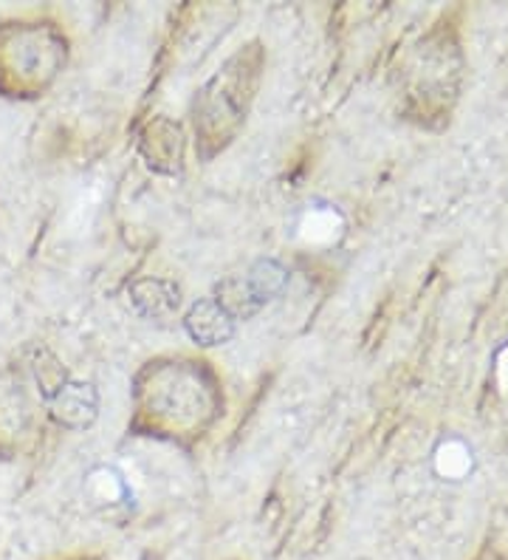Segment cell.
I'll use <instances>...</instances> for the list:
<instances>
[{
	"label": "cell",
	"instance_id": "1",
	"mask_svg": "<svg viewBox=\"0 0 508 560\" xmlns=\"http://www.w3.org/2000/svg\"><path fill=\"white\" fill-rule=\"evenodd\" d=\"M260 62H263L260 46L244 48L198 91L192 119H196L198 148L206 159L224 151L237 128L244 125L246 110L258 89Z\"/></svg>",
	"mask_w": 508,
	"mask_h": 560
},
{
	"label": "cell",
	"instance_id": "2",
	"mask_svg": "<svg viewBox=\"0 0 508 560\" xmlns=\"http://www.w3.org/2000/svg\"><path fill=\"white\" fill-rule=\"evenodd\" d=\"M66 66V37L55 23H3L0 26V91L37 96Z\"/></svg>",
	"mask_w": 508,
	"mask_h": 560
},
{
	"label": "cell",
	"instance_id": "3",
	"mask_svg": "<svg viewBox=\"0 0 508 560\" xmlns=\"http://www.w3.org/2000/svg\"><path fill=\"white\" fill-rule=\"evenodd\" d=\"M32 424V410L26 402V390L9 374H0V447L17 442L21 433Z\"/></svg>",
	"mask_w": 508,
	"mask_h": 560
}]
</instances>
